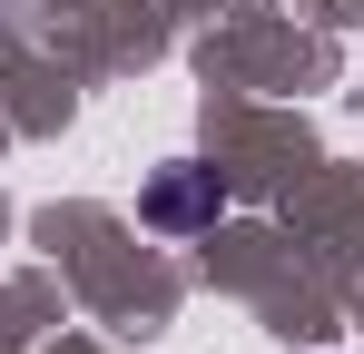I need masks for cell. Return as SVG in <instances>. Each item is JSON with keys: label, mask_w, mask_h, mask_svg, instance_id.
Segmentation results:
<instances>
[{"label": "cell", "mask_w": 364, "mask_h": 354, "mask_svg": "<svg viewBox=\"0 0 364 354\" xmlns=\"http://www.w3.org/2000/svg\"><path fill=\"white\" fill-rule=\"evenodd\" d=\"M217 217H227V177L217 168H168L148 187V227H168V236H197V227H217Z\"/></svg>", "instance_id": "obj_1"}]
</instances>
